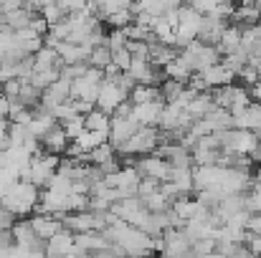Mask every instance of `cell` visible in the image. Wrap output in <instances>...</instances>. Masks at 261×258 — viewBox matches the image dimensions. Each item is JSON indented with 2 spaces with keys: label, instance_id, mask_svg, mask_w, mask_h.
Masks as SVG:
<instances>
[{
  "label": "cell",
  "instance_id": "5bb4252c",
  "mask_svg": "<svg viewBox=\"0 0 261 258\" xmlns=\"http://www.w3.org/2000/svg\"><path fill=\"white\" fill-rule=\"evenodd\" d=\"M216 48H218L221 59H223V56H231V53H236V51H241V28L228 25V28L223 31V36H221V41H218Z\"/></svg>",
  "mask_w": 261,
  "mask_h": 258
},
{
  "label": "cell",
  "instance_id": "484cf974",
  "mask_svg": "<svg viewBox=\"0 0 261 258\" xmlns=\"http://www.w3.org/2000/svg\"><path fill=\"white\" fill-rule=\"evenodd\" d=\"M249 96H251V101H254V104H261V79H259V84L256 86H251V89H249Z\"/></svg>",
  "mask_w": 261,
  "mask_h": 258
},
{
  "label": "cell",
  "instance_id": "ba28073f",
  "mask_svg": "<svg viewBox=\"0 0 261 258\" xmlns=\"http://www.w3.org/2000/svg\"><path fill=\"white\" fill-rule=\"evenodd\" d=\"M200 79H203V84H205V89L208 91H216V89H223V86H231L233 81H236V76L218 61L216 66H211V69H205L203 74H198Z\"/></svg>",
  "mask_w": 261,
  "mask_h": 258
},
{
  "label": "cell",
  "instance_id": "603a6c76",
  "mask_svg": "<svg viewBox=\"0 0 261 258\" xmlns=\"http://www.w3.org/2000/svg\"><path fill=\"white\" fill-rule=\"evenodd\" d=\"M112 64H114L119 71H129V64H132V56H129V51H127V48H122V51H114V53H112Z\"/></svg>",
  "mask_w": 261,
  "mask_h": 258
},
{
  "label": "cell",
  "instance_id": "2e32d148",
  "mask_svg": "<svg viewBox=\"0 0 261 258\" xmlns=\"http://www.w3.org/2000/svg\"><path fill=\"white\" fill-rule=\"evenodd\" d=\"M109 114H104V111H99L96 106L89 111L87 117H84V132H94V134H107V129H109Z\"/></svg>",
  "mask_w": 261,
  "mask_h": 258
},
{
  "label": "cell",
  "instance_id": "7a4b0ae2",
  "mask_svg": "<svg viewBox=\"0 0 261 258\" xmlns=\"http://www.w3.org/2000/svg\"><path fill=\"white\" fill-rule=\"evenodd\" d=\"M160 147V129L158 127H140L135 132V137L129 142H124L122 147H117V157L119 160H127V157H147V155H155V150Z\"/></svg>",
  "mask_w": 261,
  "mask_h": 258
},
{
  "label": "cell",
  "instance_id": "9c48e42d",
  "mask_svg": "<svg viewBox=\"0 0 261 258\" xmlns=\"http://www.w3.org/2000/svg\"><path fill=\"white\" fill-rule=\"evenodd\" d=\"M163 101H150V104H137L132 106V117L137 119L140 127H158L160 124V114H163Z\"/></svg>",
  "mask_w": 261,
  "mask_h": 258
},
{
  "label": "cell",
  "instance_id": "83f0119b",
  "mask_svg": "<svg viewBox=\"0 0 261 258\" xmlns=\"http://www.w3.org/2000/svg\"><path fill=\"white\" fill-rule=\"evenodd\" d=\"M200 258H223V256H221V253H216V251H213V253H208V256H200Z\"/></svg>",
  "mask_w": 261,
  "mask_h": 258
},
{
  "label": "cell",
  "instance_id": "44dd1931",
  "mask_svg": "<svg viewBox=\"0 0 261 258\" xmlns=\"http://www.w3.org/2000/svg\"><path fill=\"white\" fill-rule=\"evenodd\" d=\"M221 64L233 74V76H239L244 69H246V64H249V56L244 53V51H236V53H231V56H223L221 59Z\"/></svg>",
  "mask_w": 261,
  "mask_h": 258
},
{
  "label": "cell",
  "instance_id": "9a60e30c",
  "mask_svg": "<svg viewBox=\"0 0 261 258\" xmlns=\"http://www.w3.org/2000/svg\"><path fill=\"white\" fill-rule=\"evenodd\" d=\"M61 66L64 64L59 61L56 51L48 48V46H43L41 51L33 53V71H48V69H61Z\"/></svg>",
  "mask_w": 261,
  "mask_h": 258
},
{
  "label": "cell",
  "instance_id": "5b68a950",
  "mask_svg": "<svg viewBox=\"0 0 261 258\" xmlns=\"http://www.w3.org/2000/svg\"><path fill=\"white\" fill-rule=\"evenodd\" d=\"M124 101H127V94L119 86H114L112 81H104L101 89H99V96H96V109L112 117Z\"/></svg>",
  "mask_w": 261,
  "mask_h": 258
},
{
  "label": "cell",
  "instance_id": "cb8c5ba5",
  "mask_svg": "<svg viewBox=\"0 0 261 258\" xmlns=\"http://www.w3.org/2000/svg\"><path fill=\"white\" fill-rule=\"evenodd\" d=\"M246 251L251 253V256H256V258H261V236H251L249 233V238H246Z\"/></svg>",
  "mask_w": 261,
  "mask_h": 258
},
{
  "label": "cell",
  "instance_id": "d6986e66",
  "mask_svg": "<svg viewBox=\"0 0 261 258\" xmlns=\"http://www.w3.org/2000/svg\"><path fill=\"white\" fill-rule=\"evenodd\" d=\"M109 64H112V53H109L107 46H96V48H91V53H89V59H87L89 69H99V71H104Z\"/></svg>",
  "mask_w": 261,
  "mask_h": 258
},
{
  "label": "cell",
  "instance_id": "ac0fdd59",
  "mask_svg": "<svg viewBox=\"0 0 261 258\" xmlns=\"http://www.w3.org/2000/svg\"><path fill=\"white\" fill-rule=\"evenodd\" d=\"M163 74H165V79H170V81H177V84H188L190 81V76H193V71L180 61V56L175 59V61H170L165 69H163Z\"/></svg>",
  "mask_w": 261,
  "mask_h": 258
},
{
  "label": "cell",
  "instance_id": "6da1fadb",
  "mask_svg": "<svg viewBox=\"0 0 261 258\" xmlns=\"http://www.w3.org/2000/svg\"><path fill=\"white\" fill-rule=\"evenodd\" d=\"M38 200H41V192L38 187H33L31 182H15L3 197H0V208L8 210L13 218H31V213L38 208Z\"/></svg>",
  "mask_w": 261,
  "mask_h": 258
},
{
  "label": "cell",
  "instance_id": "d4e9b609",
  "mask_svg": "<svg viewBox=\"0 0 261 258\" xmlns=\"http://www.w3.org/2000/svg\"><path fill=\"white\" fill-rule=\"evenodd\" d=\"M8 114H10V101H8V96L0 91V119H8Z\"/></svg>",
  "mask_w": 261,
  "mask_h": 258
},
{
  "label": "cell",
  "instance_id": "30bf717a",
  "mask_svg": "<svg viewBox=\"0 0 261 258\" xmlns=\"http://www.w3.org/2000/svg\"><path fill=\"white\" fill-rule=\"evenodd\" d=\"M74 251V236L69 231H59L46 241V258H66Z\"/></svg>",
  "mask_w": 261,
  "mask_h": 258
},
{
  "label": "cell",
  "instance_id": "e0dca14e",
  "mask_svg": "<svg viewBox=\"0 0 261 258\" xmlns=\"http://www.w3.org/2000/svg\"><path fill=\"white\" fill-rule=\"evenodd\" d=\"M127 101L132 106H137V104H150V101H163V99H160V89L158 86H135L129 91Z\"/></svg>",
  "mask_w": 261,
  "mask_h": 258
},
{
  "label": "cell",
  "instance_id": "7402d4cb",
  "mask_svg": "<svg viewBox=\"0 0 261 258\" xmlns=\"http://www.w3.org/2000/svg\"><path fill=\"white\" fill-rule=\"evenodd\" d=\"M61 129H64V134L69 137V142L79 139V137L84 134V117H74V119L64 122V124H61Z\"/></svg>",
  "mask_w": 261,
  "mask_h": 258
},
{
  "label": "cell",
  "instance_id": "277c9868",
  "mask_svg": "<svg viewBox=\"0 0 261 258\" xmlns=\"http://www.w3.org/2000/svg\"><path fill=\"white\" fill-rule=\"evenodd\" d=\"M137 129H140V124H137L135 117H112L109 119V129H107V145L112 150H117L124 142H129Z\"/></svg>",
  "mask_w": 261,
  "mask_h": 258
},
{
  "label": "cell",
  "instance_id": "4fadbf2b",
  "mask_svg": "<svg viewBox=\"0 0 261 258\" xmlns=\"http://www.w3.org/2000/svg\"><path fill=\"white\" fill-rule=\"evenodd\" d=\"M213 109H218L216 101H213V91H200V94H195V99L188 104L185 111H188L193 119H203V117H208Z\"/></svg>",
  "mask_w": 261,
  "mask_h": 258
},
{
  "label": "cell",
  "instance_id": "4316f807",
  "mask_svg": "<svg viewBox=\"0 0 261 258\" xmlns=\"http://www.w3.org/2000/svg\"><path fill=\"white\" fill-rule=\"evenodd\" d=\"M231 258H256V256H251V253L246 251V246H239V251H236Z\"/></svg>",
  "mask_w": 261,
  "mask_h": 258
},
{
  "label": "cell",
  "instance_id": "8992f818",
  "mask_svg": "<svg viewBox=\"0 0 261 258\" xmlns=\"http://www.w3.org/2000/svg\"><path fill=\"white\" fill-rule=\"evenodd\" d=\"M28 225H31V231H33L41 241H48V238H54L59 231H64L61 220L54 218V215H46V213H33V215L28 218Z\"/></svg>",
  "mask_w": 261,
  "mask_h": 258
},
{
  "label": "cell",
  "instance_id": "ffe728a7",
  "mask_svg": "<svg viewBox=\"0 0 261 258\" xmlns=\"http://www.w3.org/2000/svg\"><path fill=\"white\" fill-rule=\"evenodd\" d=\"M160 89V99H163V104H173L180 99V94L185 91V84H177V81H170V79H165L163 84L158 86Z\"/></svg>",
  "mask_w": 261,
  "mask_h": 258
},
{
  "label": "cell",
  "instance_id": "3957f363",
  "mask_svg": "<svg viewBox=\"0 0 261 258\" xmlns=\"http://www.w3.org/2000/svg\"><path fill=\"white\" fill-rule=\"evenodd\" d=\"M101 84H104V71H99V69H89L82 79H76V81L71 84V99L84 101V104H94V106H96V96H99Z\"/></svg>",
  "mask_w": 261,
  "mask_h": 258
},
{
  "label": "cell",
  "instance_id": "52a82bcc",
  "mask_svg": "<svg viewBox=\"0 0 261 258\" xmlns=\"http://www.w3.org/2000/svg\"><path fill=\"white\" fill-rule=\"evenodd\" d=\"M226 28H228V23H226V20L208 15V18H203V23H200V31H198V38H195V41H200L203 46H213V48H216Z\"/></svg>",
  "mask_w": 261,
  "mask_h": 258
},
{
  "label": "cell",
  "instance_id": "8fae6325",
  "mask_svg": "<svg viewBox=\"0 0 261 258\" xmlns=\"http://www.w3.org/2000/svg\"><path fill=\"white\" fill-rule=\"evenodd\" d=\"M233 129H244V132H256L261 129V104H249L244 111L233 114Z\"/></svg>",
  "mask_w": 261,
  "mask_h": 258
},
{
  "label": "cell",
  "instance_id": "7c38bea8",
  "mask_svg": "<svg viewBox=\"0 0 261 258\" xmlns=\"http://www.w3.org/2000/svg\"><path fill=\"white\" fill-rule=\"evenodd\" d=\"M41 150L43 152H48V155H54V157H61L64 152H66V147H69V137L64 134V129H61V124H56L41 142Z\"/></svg>",
  "mask_w": 261,
  "mask_h": 258
}]
</instances>
